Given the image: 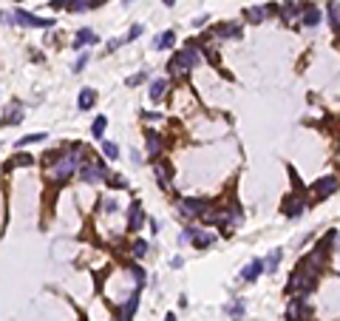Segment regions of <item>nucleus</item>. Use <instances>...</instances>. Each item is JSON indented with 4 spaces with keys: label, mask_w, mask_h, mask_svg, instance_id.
<instances>
[{
    "label": "nucleus",
    "mask_w": 340,
    "mask_h": 321,
    "mask_svg": "<svg viewBox=\"0 0 340 321\" xmlns=\"http://www.w3.org/2000/svg\"><path fill=\"white\" fill-rule=\"evenodd\" d=\"M82 159H85V148L74 142L71 148H68L66 154L57 156V162L49 168V179H51V182H66V179H71L74 173H77L79 168L85 165Z\"/></svg>",
    "instance_id": "1"
},
{
    "label": "nucleus",
    "mask_w": 340,
    "mask_h": 321,
    "mask_svg": "<svg viewBox=\"0 0 340 321\" xmlns=\"http://www.w3.org/2000/svg\"><path fill=\"white\" fill-rule=\"evenodd\" d=\"M199 60H201L199 46L187 43V49L179 51V54L173 57V60H170V71H173V74H184V71H193V68L199 66Z\"/></svg>",
    "instance_id": "2"
},
{
    "label": "nucleus",
    "mask_w": 340,
    "mask_h": 321,
    "mask_svg": "<svg viewBox=\"0 0 340 321\" xmlns=\"http://www.w3.org/2000/svg\"><path fill=\"white\" fill-rule=\"evenodd\" d=\"M108 179V171H105V162L99 159H85V165L79 168V182L85 185H94V182Z\"/></svg>",
    "instance_id": "3"
},
{
    "label": "nucleus",
    "mask_w": 340,
    "mask_h": 321,
    "mask_svg": "<svg viewBox=\"0 0 340 321\" xmlns=\"http://www.w3.org/2000/svg\"><path fill=\"white\" fill-rule=\"evenodd\" d=\"M12 17H14V23L26 26V29H51V26H57L54 20H49V17H37V14L23 12V9H17V12L12 14Z\"/></svg>",
    "instance_id": "4"
},
{
    "label": "nucleus",
    "mask_w": 340,
    "mask_h": 321,
    "mask_svg": "<svg viewBox=\"0 0 340 321\" xmlns=\"http://www.w3.org/2000/svg\"><path fill=\"white\" fill-rule=\"evenodd\" d=\"M182 242H193V247H210L216 242V233H207L201 228H187L182 233Z\"/></svg>",
    "instance_id": "5"
},
{
    "label": "nucleus",
    "mask_w": 340,
    "mask_h": 321,
    "mask_svg": "<svg viewBox=\"0 0 340 321\" xmlns=\"http://www.w3.org/2000/svg\"><path fill=\"white\" fill-rule=\"evenodd\" d=\"M179 210L184 216H204L207 202H201V199H179Z\"/></svg>",
    "instance_id": "6"
},
{
    "label": "nucleus",
    "mask_w": 340,
    "mask_h": 321,
    "mask_svg": "<svg viewBox=\"0 0 340 321\" xmlns=\"http://www.w3.org/2000/svg\"><path fill=\"white\" fill-rule=\"evenodd\" d=\"M304 208H306V199L301 196V193H292V196H286L284 199V213L286 216H301V213H304Z\"/></svg>",
    "instance_id": "7"
},
{
    "label": "nucleus",
    "mask_w": 340,
    "mask_h": 321,
    "mask_svg": "<svg viewBox=\"0 0 340 321\" xmlns=\"http://www.w3.org/2000/svg\"><path fill=\"white\" fill-rule=\"evenodd\" d=\"M139 228H142V205L131 202V208H128V230H139Z\"/></svg>",
    "instance_id": "8"
},
{
    "label": "nucleus",
    "mask_w": 340,
    "mask_h": 321,
    "mask_svg": "<svg viewBox=\"0 0 340 321\" xmlns=\"http://www.w3.org/2000/svg\"><path fill=\"white\" fill-rule=\"evenodd\" d=\"M20 123H23V108H20V103H14L6 108V117L0 119V125H20Z\"/></svg>",
    "instance_id": "9"
},
{
    "label": "nucleus",
    "mask_w": 340,
    "mask_h": 321,
    "mask_svg": "<svg viewBox=\"0 0 340 321\" xmlns=\"http://www.w3.org/2000/svg\"><path fill=\"white\" fill-rule=\"evenodd\" d=\"M94 103H97V91L94 88H82L77 97V108L79 111H88V108H94Z\"/></svg>",
    "instance_id": "10"
},
{
    "label": "nucleus",
    "mask_w": 340,
    "mask_h": 321,
    "mask_svg": "<svg viewBox=\"0 0 340 321\" xmlns=\"http://www.w3.org/2000/svg\"><path fill=\"white\" fill-rule=\"evenodd\" d=\"M334 191H337V176H323V179L315 185V193H317L321 199L329 196V193H334Z\"/></svg>",
    "instance_id": "11"
},
{
    "label": "nucleus",
    "mask_w": 340,
    "mask_h": 321,
    "mask_svg": "<svg viewBox=\"0 0 340 321\" xmlns=\"http://www.w3.org/2000/svg\"><path fill=\"white\" fill-rule=\"evenodd\" d=\"M97 43V34H94L91 29H82V31H77V37H74V49H85V46H94Z\"/></svg>",
    "instance_id": "12"
},
{
    "label": "nucleus",
    "mask_w": 340,
    "mask_h": 321,
    "mask_svg": "<svg viewBox=\"0 0 340 321\" xmlns=\"http://www.w3.org/2000/svg\"><path fill=\"white\" fill-rule=\"evenodd\" d=\"M261 273H264V262H261V259H252L247 267H244V273H241V276L247 278V282H255V278L261 276Z\"/></svg>",
    "instance_id": "13"
},
{
    "label": "nucleus",
    "mask_w": 340,
    "mask_h": 321,
    "mask_svg": "<svg viewBox=\"0 0 340 321\" xmlns=\"http://www.w3.org/2000/svg\"><path fill=\"white\" fill-rule=\"evenodd\" d=\"M301 23L309 26V29H312V26H317V23H321V12H317L315 6H306V9H304V17H301Z\"/></svg>",
    "instance_id": "14"
},
{
    "label": "nucleus",
    "mask_w": 340,
    "mask_h": 321,
    "mask_svg": "<svg viewBox=\"0 0 340 321\" xmlns=\"http://www.w3.org/2000/svg\"><path fill=\"white\" fill-rule=\"evenodd\" d=\"M136 307H139V293H134V296L128 298V307L122 310V318L119 321H131V318H134V313H136Z\"/></svg>",
    "instance_id": "15"
},
{
    "label": "nucleus",
    "mask_w": 340,
    "mask_h": 321,
    "mask_svg": "<svg viewBox=\"0 0 340 321\" xmlns=\"http://www.w3.org/2000/svg\"><path fill=\"white\" fill-rule=\"evenodd\" d=\"M301 315H304V302H301V298H292L289 310H286V318H289V321H301Z\"/></svg>",
    "instance_id": "16"
},
{
    "label": "nucleus",
    "mask_w": 340,
    "mask_h": 321,
    "mask_svg": "<svg viewBox=\"0 0 340 321\" xmlns=\"http://www.w3.org/2000/svg\"><path fill=\"white\" fill-rule=\"evenodd\" d=\"M159 151H162V139H159V134L156 131H147V154L159 156Z\"/></svg>",
    "instance_id": "17"
},
{
    "label": "nucleus",
    "mask_w": 340,
    "mask_h": 321,
    "mask_svg": "<svg viewBox=\"0 0 340 321\" xmlns=\"http://www.w3.org/2000/svg\"><path fill=\"white\" fill-rule=\"evenodd\" d=\"M173 43H176V34H173V31H164V34H159V37H156V43H153V46H156L159 51H164V49H170Z\"/></svg>",
    "instance_id": "18"
},
{
    "label": "nucleus",
    "mask_w": 340,
    "mask_h": 321,
    "mask_svg": "<svg viewBox=\"0 0 340 321\" xmlns=\"http://www.w3.org/2000/svg\"><path fill=\"white\" fill-rule=\"evenodd\" d=\"M219 34H221V37H241V26H238V23H224L219 29Z\"/></svg>",
    "instance_id": "19"
},
{
    "label": "nucleus",
    "mask_w": 340,
    "mask_h": 321,
    "mask_svg": "<svg viewBox=\"0 0 340 321\" xmlns=\"http://www.w3.org/2000/svg\"><path fill=\"white\" fill-rule=\"evenodd\" d=\"M272 12V9H261V6H255V9H247V20H252V23H261L267 14Z\"/></svg>",
    "instance_id": "20"
},
{
    "label": "nucleus",
    "mask_w": 340,
    "mask_h": 321,
    "mask_svg": "<svg viewBox=\"0 0 340 321\" xmlns=\"http://www.w3.org/2000/svg\"><path fill=\"white\" fill-rule=\"evenodd\" d=\"M105 128H108V117H97V119H94V125H91V134L97 136V139H102Z\"/></svg>",
    "instance_id": "21"
},
{
    "label": "nucleus",
    "mask_w": 340,
    "mask_h": 321,
    "mask_svg": "<svg viewBox=\"0 0 340 321\" xmlns=\"http://www.w3.org/2000/svg\"><path fill=\"white\" fill-rule=\"evenodd\" d=\"M164 88H167V80H153V86H151V99H162V97H164Z\"/></svg>",
    "instance_id": "22"
},
{
    "label": "nucleus",
    "mask_w": 340,
    "mask_h": 321,
    "mask_svg": "<svg viewBox=\"0 0 340 321\" xmlns=\"http://www.w3.org/2000/svg\"><path fill=\"white\" fill-rule=\"evenodd\" d=\"M156 176H159V185H162V188H170V182H167V165H164V162H156Z\"/></svg>",
    "instance_id": "23"
},
{
    "label": "nucleus",
    "mask_w": 340,
    "mask_h": 321,
    "mask_svg": "<svg viewBox=\"0 0 340 321\" xmlns=\"http://www.w3.org/2000/svg\"><path fill=\"white\" fill-rule=\"evenodd\" d=\"M102 142V154L108 156V159H116V156H119V148H116L114 142H108V139H99Z\"/></svg>",
    "instance_id": "24"
},
{
    "label": "nucleus",
    "mask_w": 340,
    "mask_h": 321,
    "mask_svg": "<svg viewBox=\"0 0 340 321\" xmlns=\"http://www.w3.org/2000/svg\"><path fill=\"white\" fill-rule=\"evenodd\" d=\"M134 256H136V259H145V256H147V242L145 239H136L134 242Z\"/></svg>",
    "instance_id": "25"
},
{
    "label": "nucleus",
    "mask_w": 340,
    "mask_h": 321,
    "mask_svg": "<svg viewBox=\"0 0 340 321\" xmlns=\"http://www.w3.org/2000/svg\"><path fill=\"white\" fill-rule=\"evenodd\" d=\"M42 139H46V134H29V136H23V139H17V148L31 145V142H42Z\"/></svg>",
    "instance_id": "26"
},
{
    "label": "nucleus",
    "mask_w": 340,
    "mask_h": 321,
    "mask_svg": "<svg viewBox=\"0 0 340 321\" xmlns=\"http://www.w3.org/2000/svg\"><path fill=\"white\" fill-rule=\"evenodd\" d=\"M278 262H281V250H272V256H269V262L264 265V270H278Z\"/></svg>",
    "instance_id": "27"
},
{
    "label": "nucleus",
    "mask_w": 340,
    "mask_h": 321,
    "mask_svg": "<svg viewBox=\"0 0 340 321\" xmlns=\"http://www.w3.org/2000/svg\"><path fill=\"white\" fill-rule=\"evenodd\" d=\"M34 162V156H29V154H17L12 159V165H17V168H26V165H31Z\"/></svg>",
    "instance_id": "28"
},
{
    "label": "nucleus",
    "mask_w": 340,
    "mask_h": 321,
    "mask_svg": "<svg viewBox=\"0 0 340 321\" xmlns=\"http://www.w3.org/2000/svg\"><path fill=\"white\" fill-rule=\"evenodd\" d=\"M227 310H230V315H236V318H241V315H244V304L241 302H232Z\"/></svg>",
    "instance_id": "29"
},
{
    "label": "nucleus",
    "mask_w": 340,
    "mask_h": 321,
    "mask_svg": "<svg viewBox=\"0 0 340 321\" xmlns=\"http://www.w3.org/2000/svg\"><path fill=\"white\" fill-rule=\"evenodd\" d=\"M337 3H329V20H332V26H337Z\"/></svg>",
    "instance_id": "30"
},
{
    "label": "nucleus",
    "mask_w": 340,
    "mask_h": 321,
    "mask_svg": "<svg viewBox=\"0 0 340 321\" xmlns=\"http://www.w3.org/2000/svg\"><path fill=\"white\" fill-rule=\"evenodd\" d=\"M111 185H114V188H128V182H125V176L114 173V176H111Z\"/></svg>",
    "instance_id": "31"
},
{
    "label": "nucleus",
    "mask_w": 340,
    "mask_h": 321,
    "mask_svg": "<svg viewBox=\"0 0 340 321\" xmlns=\"http://www.w3.org/2000/svg\"><path fill=\"white\" fill-rule=\"evenodd\" d=\"M145 80H147V71H142V74L131 77V80H128V86H139V83H145Z\"/></svg>",
    "instance_id": "32"
},
{
    "label": "nucleus",
    "mask_w": 340,
    "mask_h": 321,
    "mask_svg": "<svg viewBox=\"0 0 340 321\" xmlns=\"http://www.w3.org/2000/svg\"><path fill=\"white\" fill-rule=\"evenodd\" d=\"M85 63H88V54H79V60L74 63V71H82V68H85Z\"/></svg>",
    "instance_id": "33"
},
{
    "label": "nucleus",
    "mask_w": 340,
    "mask_h": 321,
    "mask_svg": "<svg viewBox=\"0 0 340 321\" xmlns=\"http://www.w3.org/2000/svg\"><path fill=\"white\" fill-rule=\"evenodd\" d=\"M142 31H145L142 26H134V29H131V34H128V40H136V37L142 34Z\"/></svg>",
    "instance_id": "34"
},
{
    "label": "nucleus",
    "mask_w": 340,
    "mask_h": 321,
    "mask_svg": "<svg viewBox=\"0 0 340 321\" xmlns=\"http://www.w3.org/2000/svg\"><path fill=\"white\" fill-rule=\"evenodd\" d=\"M102 208L108 210V213H114V210H116V202H114V199H105V202H102Z\"/></svg>",
    "instance_id": "35"
},
{
    "label": "nucleus",
    "mask_w": 340,
    "mask_h": 321,
    "mask_svg": "<svg viewBox=\"0 0 340 321\" xmlns=\"http://www.w3.org/2000/svg\"><path fill=\"white\" fill-rule=\"evenodd\" d=\"M51 6H54V9H66L68 0H51Z\"/></svg>",
    "instance_id": "36"
},
{
    "label": "nucleus",
    "mask_w": 340,
    "mask_h": 321,
    "mask_svg": "<svg viewBox=\"0 0 340 321\" xmlns=\"http://www.w3.org/2000/svg\"><path fill=\"white\" fill-rule=\"evenodd\" d=\"M119 46H122V40H111V43H108V51H116Z\"/></svg>",
    "instance_id": "37"
},
{
    "label": "nucleus",
    "mask_w": 340,
    "mask_h": 321,
    "mask_svg": "<svg viewBox=\"0 0 340 321\" xmlns=\"http://www.w3.org/2000/svg\"><path fill=\"white\" fill-rule=\"evenodd\" d=\"M164 321H176V315H167V318H164Z\"/></svg>",
    "instance_id": "38"
},
{
    "label": "nucleus",
    "mask_w": 340,
    "mask_h": 321,
    "mask_svg": "<svg viewBox=\"0 0 340 321\" xmlns=\"http://www.w3.org/2000/svg\"><path fill=\"white\" fill-rule=\"evenodd\" d=\"M164 3H167V6H173V3H176V0H164Z\"/></svg>",
    "instance_id": "39"
},
{
    "label": "nucleus",
    "mask_w": 340,
    "mask_h": 321,
    "mask_svg": "<svg viewBox=\"0 0 340 321\" xmlns=\"http://www.w3.org/2000/svg\"><path fill=\"white\" fill-rule=\"evenodd\" d=\"M125 3H131V0H125Z\"/></svg>",
    "instance_id": "40"
},
{
    "label": "nucleus",
    "mask_w": 340,
    "mask_h": 321,
    "mask_svg": "<svg viewBox=\"0 0 340 321\" xmlns=\"http://www.w3.org/2000/svg\"><path fill=\"white\" fill-rule=\"evenodd\" d=\"M337 159H340V154H337Z\"/></svg>",
    "instance_id": "41"
}]
</instances>
